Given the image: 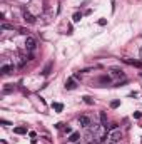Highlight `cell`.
Returning <instances> with one entry per match:
<instances>
[{"instance_id": "cell-10", "label": "cell", "mask_w": 142, "mask_h": 144, "mask_svg": "<svg viewBox=\"0 0 142 144\" xmlns=\"http://www.w3.org/2000/svg\"><path fill=\"white\" fill-rule=\"evenodd\" d=\"M13 132L15 134H27V127L25 126H17V127H13Z\"/></svg>"}, {"instance_id": "cell-18", "label": "cell", "mask_w": 142, "mask_h": 144, "mask_svg": "<svg viewBox=\"0 0 142 144\" xmlns=\"http://www.w3.org/2000/svg\"><path fill=\"white\" fill-rule=\"evenodd\" d=\"M13 28V25H8V24H2V30H10Z\"/></svg>"}, {"instance_id": "cell-27", "label": "cell", "mask_w": 142, "mask_h": 144, "mask_svg": "<svg viewBox=\"0 0 142 144\" xmlns=\"http://www.w3.org/2000/svg\"><path fill=\"white\" fill-rule=\"evenodd\" d=\"M140 76H142V74H140Z\"/></svg>"}, {"instance_id": "cell-25", "label": "cell", "mask_w": 142, "mask_h": 144, "mask_svg": "<svg viewBox=\"0 0 142 144\" xmlns=\"http://www.w3.org/2000/svg\"><path fill=\"white\" fill-rule=\"evenodd\" d=\"M109 144H119V142H109Z\"/></svg>"}, {"instance_id": "cell-20", "label": "cell", "mask_w": 142, "mask_h": 144, "mask_svg": "<svg viewBox=\"0 0 142 144\" xmlns=\"http://www.w3.org/2000/svg\"><path fill=\"white\" fill-rule=\"evenodd\" d=\"M64 131L67 132V134H72V127H70V126H65V127H64Z\"/></svg>"}, {"instance_id": "cell-23", "label": "cell", "mask_w": 142, "mask_h": 144, "mask_svg": "<svg viewBox=\"0 0 142 144\" xmlns=\"http://www.w3.org/2000/svg\"><path fill=\"white\" fill-rule=\"evenodd\" d=\"M134 117H135V119H140L142 114H140V112H134Z\"/></svg>"}, {"instance_id": "cell-8", "label": "cell", "mask_w": 142, "mask_h": 144, "mask_svg": "<svg viewBox=\"0 0 142 144\" xmlns=\"http://www.w3.org/2000/svg\"><path fill=\"white\" fill-rule=\"evenodd\" d=\"M24 20L27 22V24H35V17H33L30 12H27V10L24 12Z\"/></svg>"}, {"instance_id": "cell-22", "label": "cell", "mask_w": 142, "mask_h": 144, "mask_svg": "<svg viewBox=\"0 0 142 144\" xmlns=\"http://www.w3.org/2000/svg\"><path fill=\"white\" fill-rule=\"evenodd\" d=\"M97 24H99V25H105V24H107V19H100Z\"/></svg>"}, {"instance_id": "cell-19", "label": "cell", "mask_w": 142, "mask_h": 144, "mask_svg": "<svg viewBox=\"0 0 142 144\" xmlns=\"http://www.w3.org/2000/svg\"><path fill=\"white\" fill-rule=\"evenodd\" d=\"M19 30H20V34H24V35H30L28 28H19Z\"/></svg>"}, {"instance_id": "cell-16", "label": "cell", "mask_w": 142, "mask_h": 144, "mask_svg": "<svg viewBox=\"0 0 142 144\" xmlns=\"http://www.w3.org/2000/svg\"><path fill=\"white\" fill-rule=\"evenodd\" d=\"M84 102H85V104H94V99H92V97H89V96H84Z\"/></svg>"}, {"instance_id": "cell-21", "label": "cell", "mask_w": 142, "mask_h": 144, "mask_svg": "<svg viewBox=\"0 0 142 144\" xmlns=\"http://www.w3.org/2000/svg\"><path fill=\"white\" fill-rule=\"evenodd\" d=\"M0 124H4V126H12L8 121H5V119H0Z\"/></svg>"}, {"instance_id": "cell-11", "label": "cell", "mask_w": 142, "mask_h": 144, "mask_svg": "<svg viewBox=\"0 0 142 144\" xmlns=\"http://www.w3.org/2000/svg\"><path fill=\"white\" fill-rule=\"evenodd\" d=\"M50 70H52V62H49V64L45 65V69L40 72V74H42V76H49V74H50Z\"/></svg>"}, {"instance_id": "cell-5", "label": "cell", "mask_w": 142, "mask_h": 144, "mask_svg": "<svg viewBox=\"0 0 142 144\" xmlns=\"http://www.w3.org/2000/svg\"><path fill=\"white\" fill-rule=\"evenodd\" d=\"M13 65H10V64H4L2 65V69H0V72H2V76H7V74H12L13 72Z\"/></svg>"}, {"instance_id": "cell-3", "label": "cell", "mask_w": 142, "mask_h": 144, "mask_svg": "<svg viewBox=\"0 0 142 144\" xmlns=\"http://www.w3.org/2000/svg\"><path fill=\"white\" fill-rule=\"evenodd\" d=\"M79 124H80L82 127H90V126H92V119H90L87 114H82V116H79Z\"/></svg>"}, {"instance_id": "cell-12", "label": "cell", "mask_w": 142, "mask_h": 144, "mask_svg": "<svg viewBox=\"0 0 142 144\" xmlns=\"http://www.w3.org/2000/svg\"><path fill=\"white\" fill-rule=\"evenodd\" d=\"M52 107L55 109V112H62V111H64V104H60V102H54Z\"/></svg>"}, {"instance_id": "cell-1", "label": "cell", "mask_w": 142, "mask_h": 144, "mask_svg": "<svg viewBox=\"0 0 142 144\" xmlns=\"http://www.w3.org/2000/svg\"><path fill=\"white\" fill-rule=\"evenodd\" d=\"M107 139H109V142H120V139H122V131H120L119 127L109 131V134H107Z\"/></svg>"}, {"instance_id": "cell-7", "label": "cell", "mask_w": 142, "mask_h": 144, "mask_svg": "<svg viewBox=\"0 0 142 144\" xmlns=\"http://www.w3.org/2000/svg\"><path fill=\"white\" fill-rule=\"evenodd\" d=\"M79 139H80V132H72V134H69V137H67V141L72 144L79 142Z\"/></svg>"}, {"instance_id": "cell-13", "label": "cell", "mask_w": 142, "mask_h": 144, "mask_svg": "<svg viewBox=\"0 0 142 144\" xmlns=\"http://www.w3.org/2000/svg\"><path fill=\"white\" fill-rule=\"evenodd\" d=\"M127 62V64L130 65H134V67H142V62H137V60H130V59H124Z\"/></svg>"}, {"instance_id": "cell-4", "label": "cell", "mask_w": 142, "mask_h": 144, "mask_svg": "<svg viewBox=\"0 0 142 144\" xmlns=\"http://www.w3.org/2000/svg\"><path fill=\"white\" fill-rule=\"evenodd\" d=\"M75 87H77V79L75 77H69V79L65 80V89L67 91H74Z\"/></svg>"}, {"instance_id": "cell-24", "label": "cell", "mask_w": 142, "mask_h": 144, "mask_svg": "<svg viewBox=\"0 0 142 144\" xmlns=\"http://www.w3.org/2000/svg\"><path fill=\"white\" fill-rule=\"evenodd\" d=\"M139 55H140V60H142V49H140V50H139Z\"/></svg>"}, {"instance_id": "cell-2", "label": "cell", "mask_w": 142, "mask_h": 144, "mask_svg": "<svg viewBox=\"0 0 142 144\" xmlns=\"http://www.w3.org/2000/svg\"><path fill=\"white\" fill-rule=\"evenodd\" d=\"M25 47H27V50L33 52V50L37 49V40L33 39L32 35H27V39H25Z\"/></svg>"}, {"instance_id": "cell-26", "label": "cell", "mask_w": 142, "mask_h": 144, "mask_svg": "<svg viewBox=\"0 0 142 144\" xmlns=\"http://www.w3.org/2000/svg\"><path fill=\"white\" fill-rule=\"evenodd\" d=\"M75 144H80V142H75Z\"/></svg>"}, {"instance_id": "cell-17", "label": "cell", "mask_w": 142, "mask_h": 144, "mask_svg": "<svg viewBox=\"0 0 142 144\" xmlns=\"http://www.w3.org/2000/svg\"><path fill=\"white\" fill-rule=\"evenodd\" d=\"M119 106H120V100H112V102H110V107H112V109L119 107Z\"/></svg>"}, {"instance_id": "cell-9", "label": "cell", "mask_w": 142, "mask_h": 144, "mask_svg": "<svg viewBox=\"0 0 142 144\" xmlns=\"http://www.w3.org/2000/svg\"><path fill=\"white\" fill-rule=\"evenodd\" d=\"M110 72H112L114 77H124V70L119 67H110Z\"/></svg>"}, {"instance_id": "cell-6", "label": "cell", "mask_w": 142, "mask_h": 144, "mask_svg": "<svg viewBox=\"0 0 142 144\" xmlns=\"http://www.w3.org/2000/svg\"><path fill=\"white\" fill-rule=\"evenodd\" d=\"M100 126L104 129H109V119H107L105 112H100Z\"/></svg>"}, {"instance_id": "cell-14", "label": "cell", "mask_w": 142, "mask_h": 144, "mask_svg": "<svg viewBox=\"0 0 142 144\" xmlns=\"http://www.w3.org/2000/svg\"><path fill=\"white\" fill-rule=\"evenodd\" d=\"M80 19H82V13L80 12H77V13H74V17H72V20L77 24V22H80Z\"/></svg>"}, {"instance_id": "cell-15", "label": "cell", "mask_w": 142, "mask_h": 144, "mask_svg": "<svg viewBox=\"0 0 142 144\" xmlns=\"http://www.w3.org/2000/svg\"><path fill=\"white\" fill-rule=\"evenodd\" d=\"M100 82H102V84H109V82H110V77L109 76H102L100 77Z\"/></svg>"}]
</instances>
